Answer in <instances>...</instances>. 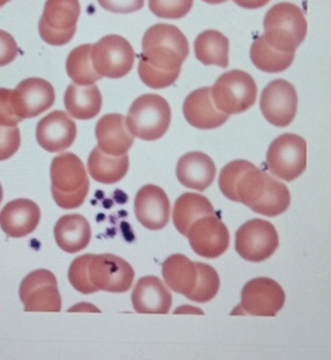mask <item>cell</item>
I'll list each match as a JSON object with an SVG mask.
<instances>
[{"label":"cell","instance_id":"cell-1","mask_svg":"<svg viewBox=\"0 0 331 360\" xmlns=\"http://www.w3.org/2000/svg\"><path fill=\"white\" fill-rule=\"evenodd\" d=\"M190 53L186 37L172 25L159 23L148 29L142 39L138 73L153 89L171 86L180 77L183 63Z\"/></svg>","mask_w":331,"mask_h":360},{"label":"cell","instance_id":"cell-2","mask_svg":"<svg viewBox=\"0 0 331 360\" xmlns=\"http://www.w3.org/2000/svg\"><path fill=\"white\" fill-rule=\"evenodd\" d=\"M52 195L64 210L79 207L86 200L89 180L85 165L74 153H62L51 165Z\"/></svg>","mask_w":331,"mask_h":360},{"label":"cell","instance_id":"cell-3","mask_svg":"<svg viewBox=\"0 0 331 360\" xmlns=\"http://www.w3.org/2000/svg\"><path fill=\"white\" fill-rule=\"evenodd\" d=\"M306 34V18L297 6L290 3L278 4L266 13L263 38L275 50L285 53L295 52Z\"/></svg>","mask_w":331,"mask_h":360},{"label":"cell","instance_id":"cell-4","mask_svg":"<svg viewBox=\"0 0 331 360\" xmlns=\"http://www.w3.org/2000/svg\"><path fill=\"white\" fill-rule=\"evenodd\" d=\"M266 176L249 161H233L220 172L219 188L226 198L252 210L266 190Z\"/></svg>","mask_w":331,"mask_h":360},{"label":"cell","instance_id":"cell-5","mask_svg":"<svg viewBox=\"0 0 331 360\" xmlns=\"http://www.w3.org/2000/svg\"><path fill=\"white\" fill-rule=\"evenodd\" d=\"M126 122L134 137L155 141L162 138L169 129L171 107L160 95H142L132 103Z\"/></svg>","mask_w":331,"mask_h":360},{"label":"cell","instance_id":"cell-6","mask_svg":"<svg viewBox=\"0 0 331 360\" xmlns=\"http://www.w3.org/2000/svg\"><path fill=\"white\" fill-rule=\"evenodd\" d=\"M257 94L256 82L240 70L223 74L212 89L214 104L228 116L247 112L256 103Z\"/></svg>","mask_w":331,"mask_h":360},{"label":"cell","instance_id":"cell-7","mask_svg":"<svg viewBox=\"0 0 331 360\" xmlns=\"http://www.w3.org/2000/svg\"><path fill=\"white\" fill-rule=\"evenodd\" d=\"M79 15V0H46L39 22L41 38L51 46L69 44L75 36Z\"/></svg>","mask_w":331,"mask_h":360},{"label":"cell","instance_id":"cell-8","mask_svg":"<svg viewBox=\"0 0 331 360\" xmlns=\"http://www.w3.org/2000/svg\"><path fill=\"white\" fill-rule=\"evenodd\" d=\"M266 165L274 176L292 182L306 170V141L294 134L280 136L268 148Z\"/></svg>","mask_w":331,"mask_h":360},{"label":"cell","instance_id":"cell-9","mask_svg":"<svg viewBox=\"0 0 331 360\" xmlns=\"http://www.w3.org/2000/svg\"><path fill=\"white\" fill-rule=\"evenodd\" d=\"M91 63L101 77L122 79L131 71L134 51L129 41L116 34L106 36L93 44Z\"/></svg>","mask_w":331,"mask_h":360},{"label":"cell","instance_id":"cell-10","mask_svg":"<svg viewBox=\"0 0 331 360\" xmlns=\"http://www.w3.org/2000/svg\"><path fill=\"white\" fill-rule=\"evenodd\" d=\"M285 303V292L270 278H257L243 287L241 303L233 314L275 316Z\"/></svg>","mask_w":331,"mask_h":360},{"label":"cell","instance_id":"cell-11","mask_svg":"<svg viewBox=\"0 0 331 360\" xmlns=\"http://www.w3.org/2000/svg\"><path fill=\"white\" fill-rule=\"evenodd\" d=\"M278 243L275 227L260 219L247 221L235 233V250L247 262H264L275 252Z\"/></svg>","mask_w":331,"mask_h":360},{"label":"cell","instance_id":"cell-12","mask_svg":"<svg viewBox=\"0 0 331 360\" xmlns=\"http://www.w3.org/2000/svg\"><path fill=\"white\" fill-rule=\"evenodd\" d=\"M21 302L28 312H60L62 299L58 281L52 272L39 269L31 272L21 282Z\"/></svg>","mask_w":331,"mask_h":360},{"label":"cell","instance_id":"cell-13","mask_svg":"<svg viewBox=\"0 0 331 360\" xmlns=\"http://www.w3.org/2000/svg\"><path fill=\"white\" fill-rule=\"evenodd\" d=\"M89 269L91 281L101 291L124 293L131 289L134 270L120 257L93 255Z\"/></svg>","mask_w":331,"mask_h":360},{"label":"cell","instance_id":"cell-14","mask_svg":"<svg viewBox=\"0 0 331 360\" xmlns=\"http://www.w3.org/2000/svg\"><path fill=\"white\" fill-rule=\"evenodd\" d=\"M299 97L295 87L284 79L271 82L261 94L260 108L263 116L275 127H287L297 112Z\"/></svg>","mask_w":331,"mask_h":360},{"label":"cell","instance_id":"cell-15","mask_svg":"<svg viewBox=\"0 0 331 360\" xmlns=\"http://www.w3.org/2000/svg\"><path fill=\"white\" fill-rule=\"evenodd\" d=\"M186 237L193 250L204 258H218L225 254L231 243L227 226L217 214L200 217L190 226Z\"/></svg>","mask_w":331,"mask_h":360},{"label":"cell","instance_id":"cell-16","mask_svg":"<svg viewBox=\"0 0 331 360\" xmlns=\"http://www.w3.org/2000/svg\"><path fill=\"white\" fill-rule=\"evenodd\" d=\"M13 110L21 120L33 118L53 106L56 91L48 81L31 77L13 89Z\"/></svg>","mask_w":331,"mask_h":360},{"label":"cell","instance_id":"cell-17","mask_svg":"<svg viewBox=\"0 0 331 360\" xmlns=\"http://www.w3.org/2000/svg\"><path fill=\"white\" fill-rule=\"evenodd\" d=\"M171 204L162 188L144 186L138 191L134 200V213L139 223L150 231L164 229L169 221Z\"/></svg>","mask_w":331,"mask_h":360},{"label":"cell","instance_id":"cell-18","mask_svg":"<svg viewBox=\"0 0 331 360\" xmlns=\"http://www.w3.org/2000/svg\"><path fill=\"white\" fill-rule=\"evenodd\" d=\"M77 128L71 117L61 110L50 112L37 126V141L48 153H61L75 141Z\"/></svg>","mask_w":331,"mask_h":360},{"label":"cell","instance_id":"cell-19","mask_svg":"<svg viewBox=\"0 0 331 360\" xmlns=\"http://www.w3.org/2000/svg\"><path fill=\"white\" fill-rule=\"evenodd\" d=\"M40 219V208L33 200L19 198L0 212V227L11 238H22L34 231Z\"/></svg>","mask_w":331,"mask_h":360},{"label":"cell","instance_id":"cell-20","mask_svg":"<svg viewBox=\"0 0 331 360\" xmlns=\"http://www.w3.org/2000/svg\"><path fill=\"white\" fill-rule=\"evenodd\" d=\"M185 120L193 127L208 130L223 126L229 116L217 110L212 97V89H196L185 99L183 105Z\"/></svg>","mask_w":331,"mask_h":360},{"label":"cell","instance_id":"cell-21","mask_svg":"<svg viewBox=\"0 0 331 360\" xmlns=\"http://www.w3.org/2000/svg\"><path fill=\"white\" fill-rule=\"evenodd\" d=\"M136 312L142 314H167L172 307V295L155 276L139 279L131 295Z\"/></svg>","mask_w":331,"mask_h":360},{"label":"cell","instance_id":"cell-22","mask_svg":"<svg viewBox=\"0 0 331 360\" xmlns=\"http://www.w3.org/2000/svg\"><path fill=\"white\" fill-rule=\"evenodd\" d=\"M98 148L107 155H126L134 142V136L126 127V118L122 115L109 114L99 120L96 124Z\"/></svg>","mask_w":331,"mask_h":360},{"label":"cell","instance_id":"cell-23","mask_svg":"<svg viewBox=\"0 0 331 360\" xmlns=\"http://www.w3.org/2000/svg\"><path fill=\"white\" fill-rule=\"evenodd\" d=\"M176 176L185 188L202 192L213 184L216 165L205 153H190L179 160Z\"/></svg>","mask_w":331,"mask_h":360},{"label":"cell","instance_id":"cell-24","mask_svg":"<svg viewBox=\"0 0 331 360\" xmlns=\"http://www.w3.org/2000/svg\"><path fill=\"white\" fill-rule=\"evenodd\" d=\"M56 244L69 254H76L89 246L91 229L89 221L79 214L65 215L54 227Z\"/></svg>","mask_w":331,"mask_h":360},{"label":"cell","instance_id":"cell-25","mask_svg":"<svg viewBox=\"0 0 331 360\" xmlns=\"http://www.w3.org/2000/svg\"><path fill=\"white\" fill-rule=\"evenodd\" d=\"M103 104L100 91L95 84H72L66 89L64 105L71 117L79 120H93L99 114Z\"/></svg>","mask_w":331,"mask_h":360},{"label":"cell","instance_id":"cell-26","mask_svg":"<svg viewBox=\"0 0 331 360\" xmlns=\"http://www.w3.org/2000/svg\"><path fill=\"white\" fill-rule=\"evenodd\" d=\"M162 274L165 283L172 291L188 297L194 291L198 280L196 262L184 256L175 254L163 262Z\"/></svg>","mask_w":331,"mask_h":360},{"label":"cell","instance_id":"cell-27","mask_svg":"<svg viewBox=\"0 0 331 360\" xmlns=\"http://www.w3.org/2000/svg\"><path fill=\"white\" fill-rule=\"evenodd\" d=\"M91 178L103 184H115L122 181L129 170L128 155H110L101 151L98 147L91 151L87 161Z\"/></svg>","mask_w":331,"mask_h":360},{"label":"cell","instance_id":"cell-28","mask_svg":"<svg viewBox=\"0 0 331 360\" xmlns=\"http://www.w3.org/2000/svg\"><path fill=\"white\" fill-rule=\"evenodd\" d=\"M215 208L205 196L196 193H185L177 198L173 211V223L177 231L188 236L190 226L206 215H214Z\"/></svg>","mask_w":331,"mask_h":360},{"label":"cell","instance_id":"cell-29","mask_svg":"<svg viewBox=\"0 0 331 360\" xmlns=\"http://www.w3.org/2000/svg\"><path fill=\"white\" fill-rule=\"evenodd\" d=\"M195 56L204 65H229V40L223 33L207 30L200 33L194 44Z\"/></svg>","mask_w":331,"mask_h":360},{"label":"cell","instance_id":"cell-30","mask_svg":"<svg viewBox=\"0 0 331 360\" xmlns=\"http://www.w3.org/2000/svg\"><path fill=\"white\" fill-rule=\"evenodd\" d=\"M252 63L261 71L266 73H280L285 71L293 63L295 52L285 53L278 51L266 44V39L259 37L250 50Z\"/></svg>","mask_w":331,"mask_h":360},{"label":"cell","instance_id":"cell-31","mask_svg":"<svg viewBox=\"0 0 331 360\" xmlns=\"http://www.w3.org/2000/svg\"><path fill=\"white\" fill-rule=\"evenodd\" d=\"M290 204L291 194L287 186L268 174L266 190L252 211L268 217H274L287 211Z\"/></svg>","mask_w":331,"mask_h":360},{"label":"cell","instance_id":"cell-32","mask_svg":"<svg viewBox=\"0 0 331 360\" xmlns=\"http://www.w3.org/2000/svg\"><path fill=\"white\" fill-rule=\"evenodd\" d=\"M93 44H83L74 49L66 61L70 79L77 85H91L101 79L91 63Z\"/></svg>","mask_w":331,"mask_h":360},{"label":"cell","instance_id":"cell-33","mask_svg":"<svg viewBox=\"0 0 331 360\" xmlns=\"http://www.w3.org/2000/svg\"><path fill=\"white\" fill-rule=\"evenodd\" d=\"M198 280L194 291L188 299L194 302L205 303L212 301L217 295L220 288V279L217 271L209 264L196 262Z\"/></svg>","mask_w":331,"mask_h":360},{"label":"cell","instance_id":"cell-34","mask_svg":"<svg viewBox=\"0 0 331 360\" xmlns=\"http://www.w3.org/2000/svg\"><path fill=\"white\" fill-rule=\"evenodd\" d=\"M93 255H84L72 262L69 270V279L74 289L83 295H91L99 291L89 278V262Z\"/></svg>","mask_w":331,"mask_h":360},{"label":"cell","instance_id":"cell-35","mask_svg":"<svg viewBox=\"0 0 331 360\" xmlns=\"http://www.w3.org/2000/svg\"><path fill=\"white\" fill-rule=\"evenodd\" d=\"M194 0H149L150 11L163 19H181L190 13Z\"/></svg>","mask_w":331,"mask_h":360},{"label":"cell","instance_id":"cell-36","mask_svg":"<svg viewBox=\"0 0 331 360\" xmlns=\"http://www.w3.org/2000/svg\"><path fill=\"white\" fill-rule=\"evenodd\" d=\"M20 140L18 127H6L0 124V161L8 160L18 151Z\"/></svg>","mask_w":331,"mask_h":360},{"label":"cell","instance_id":"cell-37","mask_svg":"<svg viewBox=\"0 0 331 360\" xmlns=\"http://www.w3.org/2000/svg\"><path fill=\"white\" fill-rule=\"evenodd\" d=\"M13 89H0V124L6 127H15L22 120L13 110Z\"/></svg>","mask_w":331,"mask_h":360},{"label":"cell","instance_id":"cell-38","mask_svg":"<svg viewBox=\"0 0 331 360\" xmlns=\"http://www.w3.org/2000/svg\"><path fill=\"white\" fill-rule=\"evenodd\" d=\"M101 8L114 13H131L142 9L144 0H98Z\"/></svg>","mask_w":331,"mask_h":360},{"label":"cell","instance_id":"cell-39","mask_svg":"<svg viewBox=\"0 0 331 360\" xmlns=\"http://www.w3.org/2000/svg\"><path fill=\"white\" fill-rule=\"evenodd\" d=\"M18 56V44L11 34L0 30V68L8 65Z\"/></svg>","mask_w":331,"mask_h":360},{"label":"cell","instance_id":"cell-40","mask_svg":"<svg viewBox=\"0 0 331 360\" xmlns=\"http://www.w3.org/2000/svg\"><path fill=\"white\" fill-rule=\"evenodd\" d=\"M233 1L245 9H258L266 6L270 0H233Z\"/></svg>","mask_w":331,"mask_h":360},{"label":"cell","instance_id":"cell-41","mask_svg":"<svg viewBox=\"0 0 331 360\" xmlns=\"http://www.w3.org/2000/svg\"><path fill=\"white\" fill-rule=\"evenodd\" d=\"M202 1H205L207 4H212V5H219V4L226 3L228 0H202Z\"/></svg>","mask_w":331,"mask_h":360},{"label":"cell","instance_id":"cell-42","mask_svg":"<svg viewBox=\"0 0 331 360\" xmlns=\"http://www.w3.org/2000/svg\"><path fill=\"white\" fill-rule=\"evenodd\" d=\"M11 0H0V8L4 7L6 4L9 3Z\"/></svg>","mask_w":331,"mask_h":360},{"label":"cell","instance_id":"cell-43","mask_svg":"<svg viewBox=\"0 0 331 360\" xmlns=\"http://www.w3.org/2000/svg\"><path fill=\"white\" fill-rule=\"evenodd\" d=\"M3 186H1V184H0V203H1V200H3Z\"/></svg>","mask_w":331,"mask_h":360}]
</instances>
